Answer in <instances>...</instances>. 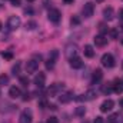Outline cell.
<instances>
[{
  "mask_svg": "<svg viewBox=\"0 0 123 123\" xmlns=\"http://www.w3.org/2000/svg\"><path fill=\"white\" fill-rule=\"evenodd\" d=\"M20 23H22V20H20L19 16H10L9 20H7V29L12 31L16 30V29L20 27Z\"/></svg>",
  "mask_w": 123,
  "mask_h": 123,
  "instance_id": "cell-1",
  "label": "cell"
},
{
  "mask_svg": "<svg viewBox=\"0 0 123 123\" xmlns=\"http://www.w3.org/2000/svg\"><path fill=\"white\" fill-rule=\"evenodd\" d=\"M102 64L105 66V67H107V69H112L113 66H115V57L110 55V53H105L103 56H102Z\"/></svg>",
  "mask_w": 123,
  "mask_h": 123,
  "instance_id": "cell-2",
  "label": "cell"
},
{
  "mask_svg": "<svg viewBox=\"0 0 123 123\" xmlns=\"http://www.w3.org/2000/svg\"><path fill=\"white\" fill-rule=\"evenodd\" d=\"M47 17H49V20H50L52 23H59L60 19H62V14H60V12H59L57 9H50Z\"/></svg>",
  "mask_w": 123,
  "mask_h": 123,
  "instance_id": "cell-3",
  "label": "cell"
},
{
  "mask_svg": "<svg viewBox=\"0 0 123 123\" xmlns=\"http://www.w3.org/2000/svg\"><path fill=\"white\" fill-rule=\"evenodd\" d=\"M33 83H34L37 87H43V86L46 85V74H44V73H42V72H39V73L34 76Z\"/></svg>",
  "mask_w": 123,
  "mask_h": 123,
  "instance_id": "cell-4",
  "label": "cell"
},
{
  "mask_svg": "<svg viewBox=\"0 0 123 123\" xmlns=\"http://www.w3.org/2000/svg\"><path fill=\"white\" fill-rule=\"evenodd\" d=\"M113 107H115V102H113L112 99H107V100H105V102L100 105V112H102V113H107V112H110Z\"/></svg>",
  "mask_w": 123,
  "mask_h": 123,
  "instance_id": "cell-5",
  "label": "cell"
},
{
  "mask_svg": "<svg viewBox=\"0 0 123 123\" xmlns=\"http://www.w3.org/2000/svg\"><path fill=\"white\" fill-rule=\"evenodd\" d=\"M82 12H83V16H85V17H87V19L92 17L93 12H94V4H93L92 1H87V3L83 6V10H82Z\"/></svg>",
  "mask_w": 123,
  "mask_h": 123,
  "instance_id": "cell-6",
  "label": "cell"
},
{
  "mask_svg": "<svg viewBox=\"0 0 123 123\" xmlns=\"http://www.w3.org/2000/svg\"><path fill=\"white\" fill-rule=\"evenodd\" d=\"M31 119H33L31 112L29 109H26V110L22 112V115H20V117H19V123H31Z\"/></svg>",
  "mask_w": 123,
  "mask_h": 123,
  "instance_id": "cell-7",
  "label": "cell"
},
{
  "mask_svg": "<svg viewBox=\"0 0 123 123\" xmlns=\"http://www.w3.org/2000/svg\"><path fill=\"white\" fill-rule=\"evenodd\" d=\"M63 87H64L63 83H53V85L49 87L47 93H49V96H56V94H59V92H60Z\"/></svg>",
  "mask_w": 123,
  "mask_h": 123,
  "instance_id": "cell-8",
  "label": "cell"
},
{
  "mask_svg": "<svg viewBox=\"0 0 123 123\" xmlns=\"http://www.w3.org/2000/svg\"><path fill=\"white\" fill-rule=\"evenodd\" d=\"M37 69H39V62H36V60L31 59V60H29L26 63V72H27V73H36Z\"/></svg>",
  "mask_w": 123,
  "mask_h": 123,
  "instance_id": "cell-9",
  "label": "cell"
},
{
  "mask_svg": "<svg viewBox=\"0 0 123 123\" xmlns=\"http://www.w3.org/2000/svg\"><path fill=\"white\" fill-rule=\"evenodd\" d=\"M94 44H96L97 47L106 46V44H107V37H106L105 34H97V36H94Z\"/></svg>",
  "mask_w": 123,
  "mask_h": 123,
  "instance_id": "cell-10",
  "label": "cell"
},
{
  "mask_svg": "<svg viewBox=\"0 0 123 123\" xmlns=\"http://www.w3.org/2000/svg\"><path fill=\"white\" fill-rule=\"evenodd\" d=\"M56 59H57V50H53L52 55L49 56V59L46 60V67L47 69H53L55 67V63H56Z\"/></svg>",
  "mask_w": 123,
  "mask_h": 123,
  "instance_id": "cell-11",
  "label": "cell"
},
{
  "mask_svg": "<svg viewBox=\"0 0 123 123\" xmlns=\"http://www.w3.org/2000/svg\"><path fill=\"white\" fill-rule=\"evenodd\" d=\"M77 55V46L76 44H67L66 46V56L69 57V59H72V57H74Z\"/></svg>",
  "mask_w": 123,
  "mask_h": 123,
  "instance_id": "cell-12",
  "label": "cell"
},
{
  "mask_svg": "<svg viewBox=\"0 0 123 123\" xmlns=\"http://www.w3.org/2000/svg\"><path fill=\"white\" fill-rule=\"evenodd\" d=\"M69 63H70V66H72L73 69H82V67H83V60H82L80 57H77V56L69 59Z\"/></svg>",
  "mask_w": 123,
  "mask_h": 123,
  "instance_id": "cell-13",
  "label": "cell"
},
{
  "mask_svg": "<svg viewBox=\"0 0 123 123\" xmlns=\"http://www.w3.org/2000/svg\"><path fill=\"white\" fill-rule=\"evenodd\" d=\"M109 123H123V115L122 113H112L107 117Z\"/></svg>",
  "mask_w": 123,
  "mask_h": 123,
  "instance_id": "cell-14",
  "label": "cell"
},
{
  "mask_svg": "<svg viewBox=\"0 0 123 123\" xmlns=\"http://www.w3.org/2000/svg\"><path fill=\"white\" fill-rule=\"evenodd\" d=\"M103 17H105L107 22L113 20V19H115V10H113V7H106V9L103 10Z\"/></svg>",
  "mask_w": 123,
  "mask_h": 123,
  "instance_id": "cell-15",
  "label": "cell"
},
{
  "mask_svg": "<svg viewBox=\"0 0 123 123\" xmlns=\"http://www.w3.org/2000/svg\"><path fill=\"white\" fill-rule=\"evenodd\" d=\"M9 96H10L12 99H19V97L22 96V90H20V87H17V86H12L10 90H9Z\"/></svg>",
  "mask_w": 123,
  "mask_h": 123,
  "instance_id": "cell-16",
  "label": "cell"
},
{
  "mask_svg": "<svg viewBox=\"0 0 123 123\" xmlns=\"http://www.w3.org/2000/svg\"><path fill=\"white\" fill-rule=\"evenodd\" d=\"M112 89H113V92L117 93V94H120L123 92V85H122V80H115L113 82V85H112Z\"/></svg>",
  "mask_w": 123,
  "mask_h": 123,
  "instance_id": "cell-17",
  "label": "cell"
},
{
  "mask_svg": "<svg viewBox=\"0 0 123 123\" xmlns=\"http://www.w3.org/2000/svg\"><path fill=\"white\" fill-rule=\"evenodd\" d=\"M102 77H103V73H102V70H100V69H96V70L93 72L92 83H99V82L102 80Z\"/></svg>",
  "mask_w": 123,
  "mask_h": 123,
  "instance_id": "cell-18",
  "label": "cell"
},
{
  "mask_svg": "<svg viewBox=\"0 0 123 123\" xmlns=\"http://www.w3.org/2000/svg\"><path fill=\"white\" fill-rule=\"evenodd\" d=\"M73 99V93L72 92H66V93H63L60 97H59V100H60L62 103H69L70 100Z\"/></svg>",
  "mask_w": 123,
  "mask_h": 123,
  "instance_id": "cell-19",
  "label": "cell"
},
{
  "mask_svg": "<svg viewBox=\"0 0 123 123\" xmlns=\"http://www.w3.org/2000/svg\"><path fill=\"white\" fill-rule=\"evenodd\" d=\"M83 53H85V56H86V57H89V59H92L93 56H94V50H93V47L90 46V44H86V46H85Z\"/></svg>",
  "mask_w": 123,
  "mask_h": 123,
  "instance_id": "cell-20",
  "label": "cell"
},
{
  "mask_svg": "<svg viewBox=\"0 0 123 123\" xmlns=\"http://www.w3.org/2000/svg\"><path fill=\"white\" fill-rule=\"evenodd\" d=\"M83 97H85V100H93L96 97V92L94 90H87V92L83 94Z\"/></svg>",
  "mask_w": 123,
  "mask_h": 123,
  "instance_id": "cell-21",
  "label": "cell"
},
{
  "mask_svg": "<svg viewBox=\"0 0 123 123\" xmlns=\"http://www.w3.org/2000/svg\"><path fill=\"white\" fill-rule=\"evenodd\" d=\"M20 66H22V63H20V62H17V63L12 67V73H13L14 76H19V73H20Z\"/></svg>",
  "mask_w": 123,
  "mask_h": 123,
  "instance_id": "cell-22",
  "label": "cell"
},
{
  "mask_svg": "<svg viewBox=\"0 0 123 123\" xmlns=\"http://www.w3.org/2000/svg\"><path fill=\"white\" fill-rule=\"evenodd\" d=\"M74 113H76V116H80V117H82V116H85V113H86V109H85L83 106H79V107L76 109V112H74Z\"/></svg>",
  "mask_w": 123,
  "mask_h": 123,
  "instance_id": "cell-23",
  "label": "cell"
},
{
  "mask_svg": "<svg viewBox=\"0 0 123 123\" xmlns=\"http://www.w3.org/2000/svg\"><path fill=\"white\" fill-rule=\"evenodd\" d=\"M9 83V76L7 74H1L0 76V86H6Z\"/></svg>",
  "mask_w": 123,
  "mask_h": 123,
  "instance_id": "cell-24",
  "label": "cell"
},
{
  "mask_svg": "<svg viewBox=\"0 0 123 123\" xmlns=\"http://www.w3.org/2000/svg\"><path fill=\"white\" fill-rule=\"evenodd\" d=\"M20 83H22V86H25V87H27L30 82H29V79H27L26 76H22V77H20Z\"/></svg>",
  "mask_w": 123,
  "mask_h": 123,
  "instance_id": "cell-25",
  "label": "cell"
},
{
  "mask_svg": "<svg viewBox=\"0 0 123 123\" xmlns=\"http://www.w3.org/2000/svg\"><path fill=\"white\" fill-rule=\"evenodd\" d=\"M102 92L105 93V94H109L110 92H113V89H112V85H109V86H103V87H102Z\"/></svg>",
  "mask_w": 123,
  "mask_h": 123,
  "instance_id": "cell-26",
  "label": "cell"
},
{
  "mask_svg": "<svg viewBox=\"0 0 123 123\" xmlns=\"http://www.w3.org/2000/svg\"><path fill=\"white\" fill-rule=\"evenodd\" d=\"M70 23H72V26H77V25H80V19L77 16H73L72 20H70Z\"/></svg>",
  "mask_w": 123,
  "mask_h": 123,
  "instance_id": "cell-27",
  "label": "cell"
},
{
  "mask_svg": "<svg viewBox=\"0 0 123 123\" xmlns=\"http://www.w3.org/2000/svg\"><path fill=\"white\" fill-rule=\"evenodd\" d=\"M36 26H37L36 22H27V23H26V29H27V30H33Z\"/></svg>",
  "mask_w": 123,
  "mask_h": 123,
  "instance_id": "cell-28",
  "label": "cell"
},
{
  "mask_svg": "<svg viewBox=\"0 0 123 123\" xmlns=\"http://www.w3.org/2000/svg\"><path fill=\"white\" fill-rule=\"evenodd\" d=\"M1 56H3L4 59H7V60H10V59H13V55H12L10 52H3V53H1Z\"/></svg>",
  "mask_w": 123,
  "mask_h": 123,
  "instance_id": "cell-29",
  "label": "cell"
},
{
  "mask_svg": "<svg viewBox=\"0 0 123 123\" xmlns=\"http://www.w3.org/2000/svg\"><path fill=\"white\" fill-rule=\"evenodd\" d=\"M109 34H110L112 39H117V30L116 29H110L109 30Z\"/></svg>",
  "mask_w": 123,
  "mask_h": 123,
  "instance_id": "cell-30",
  "label": "cell"
},
{
  "mask_svg": "<svg viewBox=\"0 0 123 123\" xmlns=\"http://www.w3.org/2000/svg\"><path fill=\"white\" fill-rule=\"evenodd\" d=\"M47 106H49V105H47V100H40V102H39V107H40V109H46Z\"/></svg>",
  "mask_w": 123,
  "mask_h": 123,
  "instance_id": "cell-31",
  "label": "cell"
},
{
  "mask_svg": "<svg viewBox=\"0 0 123 123\" xmlns=\"http://www.w3.org/2000/svg\"><path fill=\"white\" fill-rule=\"evenodd\" d=\"M99 30H100V34H103V33L109 31V30H107V27H106V26H105L103 23H100V25H99Z\"/></svg>",
  "mask_w": 123,
  "mask_h": 123,
  "instance_id": "cell-32",
  "label": "cell"
},
{
  "mask_svg": "<svg viewBox=\"0 0 123 123\" xmlns=\"http://www.w3.org/2000/svg\"><path fill=\"white\" fill-rule=\"evenodd\" d=\"M46 123H59V120H57V117L52 116V117H49V119H47V122H46Z\"/></svg>",
  "mask_w": 123,
  "mask_h": 123,
  "instance_id": "cell-33",
  "label": "cell"
},
{
  "mask_svg": "<svg viewBox=\"0 0 123 123\" xmlns=\"http://www.w3.org/2000/svg\"><path fill=\"white\" fill-rule=\"evenodd\" d=\"M10 1H12V6H14V7L20 6V0H10Z\"/></svg>",
  "mask_w": 123,
  "mask_h": 123,
  "instance_id": "cell-34",
  "label": "cell"
},
{
  "mask_svg": "<svg viewBox=\"0 0 123 123\" xmlns=\"http://www.w3.org/2000/svg\"><path fill=\"white\" fill-rule=\"evenodd\" d=\"M94 123H105L103 122V117H96L94 119Z\"/></svg>",
  "mask_w": 123,
  "mask_h": 123,
  "instance_id": "cell-35",
  "label": "cell"
},
{
  "mask_svg": "<svg viewBox=\"0 0 123 123\" xmlns=\"http://www.w3.org/2000/svg\"><path fill=\"white\" fill-rule=\"evenodd\" d=\"M119 19L123 22V9H122V10H119Z\"/></svg>",
  "mask_w": 123,
  "mask_h": 123,
  "instance_id": "cell-36",
  "label": "cell"
},
{
  "mask_svg": "<svg viewBox=\"0 0 123 123\" xmlns=\"http://www.w3.org/2000/svg\"><path fill=\"white\" fill-rule=\"evenodd\" d=\"M29 99H30V94H29V93H26V94H25V97H23V100H29Z\"/></svg>",
  "mask_w": 123,
  "mask_h": 123,
  "instance_id": "cell-37",
  "label": "cell"
},
{
  "mask_svg": "<svg viewBox=\"0 0 123 123\" xmlns=\"http://www.w3.org/2000/svg\"><path fill=\"white\" fill-rule=\"evenodd\" d=\"M63 1H64L66 4H70V3H73V0H63Z\"/></svg>",
  "mask_w": 123,
  "mask_h": 123,
  "instance_id": "cell-38",
  "label": "cell"
},
{
  "mask_svg": "<svg viewBox=\"0 0 123 123\" xmlns=\"http://www.w3.org/2000/svg\"><path fill=\"white\" fill-rule=\"evenodd\" d=\"M119 105H120V107H123V99H120V102H119Z\"/></svg>",
  "mask_w": 123,
  "mask_h": 123,
  "instance_id": "cell-39",
  "label": "cell"
},
{
  "mask_svg": "<svg viewBox=\"0 0 123 123\" xmlns=\"http://www.w3.org/2000/svg\"><path fill=\"white\" fill-rule=\"evenodd\" d=\"M0 30H1V23H0Z\"/></svg>",
  "mask_w": 123,
  "mask_h": 123,
  "instance_id": "cell-40",
  "label": "cell"
},
{
  "mask_svg": "<svg viewBox=\"0 0 123 123\" xmlns=\"http://www.w3.org/2000/svg\"><path fill=\"white\" fill-rule=\"evenodd\" d=\"M96 1H103V0H96Z\"/></svg>",
  "mask_w": 123,
  "mask_h": 123,
  "instance_id": "cell-41",
  "label": "cell"
},
{
  "mask_svg": "<svg viewBox=\"0 0 123 123\" xmlns=\"http://www.w3.org/2000/svg\"><path fill=\"white\" fill-rule=\"evenodd\" d=\"M27 1H34V0H27Z\"/></svg>",
  "mask_w": 123,
  "mask_h": 123,
  "instance_id": "cell-42",
  "label": "cell"
},
{
  "mask_svg": "<svg viewBox=\"0 0 123 123\" xmlns=\"http://www.w3.org/2000/svg\"><path fill=\"white\" fill-rule=\"evenodd\" d=\"M120 27H122V30H123V25H122V26H120Z\"/></svg>",
  "mask_w": 123,
  "mask_h": 123,
  "instance_id": "cell-43",
  "label": "cell"
},
{
  "mask_svg": "<svg viewBox=\"0 0 123 123\" xmlns=\"http://www.w3.org/2000/svg\"><path fill=\"white\" fill-rule=\"evenodd\" d=\"M122 44H123V39H122Z\"/></svg>",
  "mask_w": 123,
  "mask_h": 123,
  "instance_id": "cell-44",
  "label": "cell"
},
{
  "mask_svg": "<svg viewBox=\"0 0 123 123\" xmlns=\"http://www.w3.org/2000/svg\"><path fill=\"white\" fill-rule=\"evenodd\" d=\"M83 123H87V122H83Z\"/></svg>",
  "mask_w": 123,
  "mask_h": 123,
  "instance_id": "cell-45",
  "label": "cell"
},
{
  "mask_svg": "<svg viewBox=\"0 0 123 123\" xmlns=\"http://www.w3.org/2000/svg\"><path fill=\"white\" fill-rule=\"evenodd\" d=\"M122 85H123V80H122Z\"/></svg>",
  "mask_w": 123,
  "mask_h": 123,
  "instance_id": "cell-46",
  "label": "cell"
},
{
  "mask_svg": "<svg viewBox=\"0 0 123 123\" xmlns=\"http://www.w3.org/2000/svg\"><path fill=\"white\" fill-rule=\"evenodd\" d=\"M122 66H123V64H122Z\"/></svg>",
  "mask_w": 123,
  "mask_h": 123,
  "instance_id": "cell-47",
  "label": "cell"
}]
</instances>
